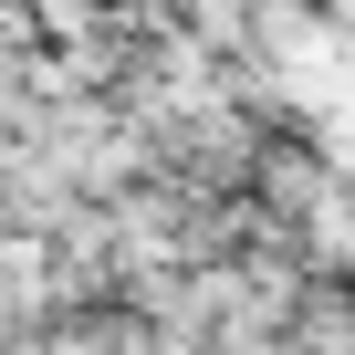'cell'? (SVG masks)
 Wrapping results in <instances>:
<instances>
[{
  "instance_id": "6da1fadb",
  "label": "cell",
  "mask_w": 355,
  "mask_h": 355,
  "mask_svg": "<svg viewBox=\"0 0 355 355\" xmlns=\"http://www.w3.org/2000/svg\"><path fill=\"white\" fill-rule=\"evenodd\" d=\"M293 345L303 355H355V282H303V303H293Z\"/></svg>"
}]
</instances>
